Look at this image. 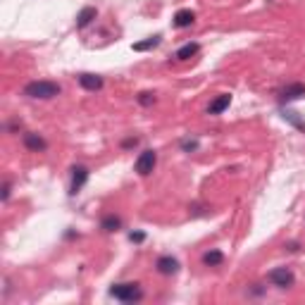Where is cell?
I'll return each instance as SVG.
<instances>
[{"label": "cell", "instance_id": "6da1fadb", "mask_svg": "<svg viewBox=\"0 0 305 305\" xmlns=\"http://www.w3.org/2000/svg\"><path fill=\"white\" fill-rule=\"evenodd\" d=\"M62 93V86L55 81H29L24 86V96L38 98V100H50Z\"/></svg>", "mask_w": 305, "mask_h": 305}, {"label": "cell", "instance_id": "7a4b0ae2", "mask_svg": "<svg viewBox=\"0 0 305 305\" xmlns=\"http://www.w3.org/2000/svg\"><path fill=\"white\" fill-rule=\"evenodd\" d=\"M110 296L122 301V303H134L143 298V291H141L139 281H124V284H114L110 289Z\"/></svg>", "mask_w": 305, "mask_h": 305}, {"label": "cell", "instance_id": "3957f363", "mask_svg": "<svg viewBox=\"0 0 305 305\" xmlns=\"http://www.w3.org/2000/svg\"><path fill=\"white\" fill-rule=\"evenodd\" d=\"M155 165H158V153H155V150H143L139 158H136L134 169H136L139 177H148V174H153Z\"/></svg>", "mask_w": 305, "mask_h": 305}, {"label": "cell", "instance_id": "277c9868", "mask_svg": "<svg viewBox=\"0 0 305 305\" xmlns=\"http://www.w3.org/2000/svg\"><path fill=\"white\" fill-rule=\"evenodd\" d=\"M267 279H270L277 289H291L293 281H296L293 272H291L289 267H277V270H272V272L267 274Z\"/></svg>", "mask_w": 305, "mask_h": 305}, {"label": "cell", "instance_id": "5b68a950", "mask_svg": "<svg viewBox=\"0 0 305 305\" xmlns=\"http://www.w3.org/2000/svg\"><path fill=\"white\" fill-rule=\"evenodd\" d=\"M303 96H305V83H301V81L289 83V86H284V88L279 91V98H281L284 103L298 100V98H303Z\"/></svg>", "mask_w": 305, "mask_h": 305}, {"label": "cell", "instance_id": "8992f818", "mask_svg": "<svg viewBox=\"0 0 305 305\" xmlns=\"http://www.w3.org/2000/svg\"><path fill=\"white\" fill-rule=\"evenodd\" d=\"M86 181H88V167H83V165L74 167V169H72V186H69V193L77 195L83 189Z\"/></svg>", "mask_w": 305, "mask_h": 305}, {"label": "cell", "instance_id": "52a82bcc", "mask_svg": "<svg viewBox=\"0 0 305 305\" xmlns=\"http://www.w3.org/2000/svg\"><path fill=\"white\" fill-rule=\"evenodd\" d=\"M155 267H158V272H160V274L172 277V274H177V272H179V260H177V257H172V255H162V257H158Z\"/></svg>", "mask_w": 305, "mask_h": 305}, {"label": "cell", "instance_id": "ba28073f", "mask_svg": "<svg viewBox=\"0 0 305 305\" xmlns=\"http://www.w3.org/2000/svg\"><path fill=\"white\" fill-rule=\"evenodd\" d=\"M22 141H24V145H27L29 150H33V153H43V150L48 148L46 139L38 136V134H33V131H27V134L22 136Z\"/></svg>", "mask_w": 305, "mask_h": 305}, {"label": "cell", "instance_id": "9c48e42d", "mask_svg": "<svg viewBox=\"0 0 305 305\" xmlns=\"http://www.w3.org/2000/svg\"><path fill=\"white\" fill-rule=\"evenodd\" d=\"M195 22V12L193 10H179L177 15H174V19H172V24L177 29H186V27H191Z\"/></svg>", "mask_w": 305, "mask_h": 305}, {"label": "cell", "instance_id": "30bf717a", "mask_svg": "<svg viewBox=\"0 0 305 305\" xmlns=\"http://www.w3.org/2000/svg\"><path fill=\"white\" fill-rule=\"evenodd\" d=\"M79 86L86 91H100L103 88V77L98 74H79Z\"/></svg>", "mask_w": 305, "mask_h": 305}, {"label": "cell", "instance_id": "8fae6325", "mask_svg": "<svg viewBox=\"0 0 305 305\" xmlns=\"http://www.w3.org/2000/svg\"><path fill=\"white\" fill-rule=\"evenodd\" d=\"M231 105V96L229 93H222V96H217L212 103H210V108H208V114H222L226 108Z\"/></svg>", "mask_w": 305, "mask_h": 305}, {"label": "cell", "instance_id": "7c38bea8", "mask_svg": "<svg viewBox=\"0 0 305 305\" xmlns=\"http://www.w3.org/2000/svg\"><path fill=\"white\" fill-rule=\"evenodd\" d=\"M96 17H98V10H96V7H91V5H86L81 12L77 15V29H86L91 22H93V19H96Z\"/></svg>", "mask_w": 305, "mask_h": 305}, {"label": "cell", "instance_id": "4fadbf2b", "mask_svg": "<svg viewBox=\"0 0 305 305\" xmlns=\"http://www.w3.org/2000/svg\"><path fill=\"white\" fill-rule=\"evenodd\" d=\"M222 262H224V253L217 248L208 250V253L203 255V265H205V267H220Z\"/></svg>", "mask_w": 305, "mask_h": 305}, {"label": "cell", "instance_id": "5bb4252c", "mask_svg": "<svg viewBox=\"0 0 305 305\" xmlns=\"http://www.w3.org/2000/svg\"><path fill=\"white\" fill-rule=\"evenodd\" d=\"M198 50H200V46L198 43H186V46H181L179 50H177V60H191L193 55H198Z\"/></svg>", "mask_w": 305, "mask_h": 305}, {"label": "cell", "instance_id": "9a60e30c", "mask_svg": "<svg viewBox=\"0 0 305 305\" xmlns=\"http://www.w3.org/2000/svg\"><path fill=\"white\" fill-rule=\"evenodd\" d=\"M158 46H160V36H153V38H145V41L134 43V50H136V53H145V50H153V48H158Z\"/></svg>", "mask_w": 305, "mask_h": 305}, {"label": "cell", "instance_id": "2e32d148", "mask_svg": "<svg viewBox=\"0 0 305 305\" xmlns=\"http://www.w3.org/2000/svg\"><path fill=\"white\" fill-rule=\"evenodd\" d=\"M119 226H122V220L117 215H105L100 222V229H105V231H117Z\"/></svg>", "mask_w": 305, "mask_h": 305}, {"label": "cell", "instance_id": "e0dca14e", "mask_svg": "<svg viewBox=\"0 0 305 305\" xmlns=\"http://www.w3.org/2000/svg\"><path fill=\"white\" fill-rule=\"evenodd\" d=\"M281 117H284L286 122H291V124H293L296 129H301V131H305V122H303V119H301V117H298V112L284 110V112H281Z\"/></svg>", "mask_w": 305, "mask_h": 305}, {"label": "cell", "instance_id": "ac0fdd59", "mask_svg": "<svg viewBox=\"0 0 305 305\" xmlns=\"http://www.w3.org/2000/svg\"><path fill=\"white\" fill-rule=\"evenodd\" d=\"M136 100H139V105H143V108H150V105L155 103V93H148V91H145V93H139Z\"/></svg>", "mask_w": 305, "mask_h": 305}, {"label": "cell", "instance_id": "d6986e66", "mask_svg": "<svg viewBox=\"0 0 305 305\" xmlns=\"http://www.w3.org/2000/svg\"><path fill=\"white\" fill-rule=\"evenodd\" d=\"M129 241H134V243H143V241H145V234H143V231H131V234H129Z\"/></svg>", "mask_w": 305, "mask_h": 305}, {"label": "cell", "instance_id": "ffe728a7", "mask_svg": "<svg viewBox=\"0 0 305 305\" xmlns=\"http://www.w3.org/2000/svg\"><path fill=\"white\" fill-rule=\"evenodd\" d=\"M181 148H184L186 153H191V150L198 148V141H181Z\"/></svg>", "mask_w": 305, "mask_h": 305}, {"label": "cell", "instance_id": "44dd1931", "mask_svg": "<svg viewBox=\"0 0 305 305\" xmlns=\"http://www.w3.org/2000/svg\"><path fill=\"white\" fill-rule=\"evenodd\" d=\"M10 191H12V184H10V181H5V184H2V200H7V198H10Z\"/></svg>", "mask_w": 305, "mask_h": 305}, {"label": "cell", "instance_id": "7402d4cb", "mask_svg": "<svg viewBox=\"0 0 305 305\" xmlns=\"http://www.w3.org/2000/svg\"><path fill=\"white\" fill-rule=\"evenodd\" d=\"M136 143H139V139H127L124 143H122V145H124V148H134Z\"/></svg>", "mask_w": 305, "mask_h": 305}]
</instances>
